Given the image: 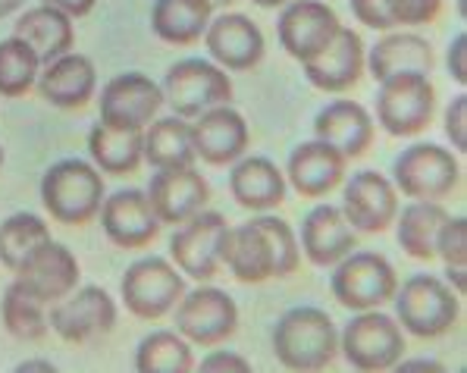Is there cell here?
Listing matches in <instances>:
<instances>
[{"label":"cell","instance_id":"cell-1","mask_svg":"<svg viewBox=\"0 0 467 373\" xmlns=\"http://www.w3.org/2000/svg\"><path fill=\"white\" fill-rule=\"evenodd\" d=\"M298 264V235L285 220L270 213H261L242 226H229L223 242V267H229V274L248 285L292 276Z\"/></svg>","mask_w":467,"mask_h":373},{"label":"cell","instance_id":"cell-2","mask_svg":"<svg viewBox=\"0 0 467 373\" xmlns=\"http://www.w3.org/2000/svg\"><path fill=\"white\" fill-rule=\"evenodd\" d=\"M270 339L276 361L289 370H327L339 357V329L327 311L314 305L285 311Z\"/></svg>","mask_w":467,"mask_h":373},{"label":"cell","instance_id":"cell-3","mask_svg":"<svg viewBox=\"0 0 467 373\" xmlns=\"http://www.w3.org/2000/svg\"><path fill=\"white\" fill-rule=\"evenodd\" d=\"M104 176L95 163L78 161H57L47 167L41 179V204L47 207L50 220L63 226H85L100 213L104 204Z\"/></svg>","mask_w":467,"mask_h":373},{"label":"cell","instance_id":"cell-4","mask_svg":"<svg viewBox=\"0 0 467 373\" xmlns=\"http://www.w3.org/2000/svg\"><path fill=\"white\" fill-rule=\"evenodd\" d=\"M392 301L399 326L418 339H440L458 324L462 314V295H455L445 279L430 274L405 279Z\"/></svg>","mask_w":467,"mask_h":373},{"label":"cell","instance_id":"cell-5","mask_svg":"<svg viewBox=\"0 0 467 373\" xmlns=\"http://www.w3.org/2000/svg\"><path fill=\"white\" fill-rule=\"evenodd\" d=\"M436 88L423 73H395L379 82L377 123L392 139H411L433 123Z\"/></svg>","mask_w":467,"mask_h":373},{"label":"cell","instance_id":"cell-6","mask_svg":"<svg viewBox=\"0 0 467 373\" xmlns=\"http://www.w3.org/2000/svg\"><path fill=\"white\" fill-rule=\"evenodd\" d=\"M161 88L163 104H170L172 113L182 119H198L201 113L233 100V78L226 76V69L198 57L172 63Z\"/></svg>","mask_w":467,"mask_h":373},{"label":"cell","instance_id":"cell-7","mask_svg":"<svg viewBox=\"0 0 467 373\" xmlns=\"http://www.w3.org/2000/svg\"><path fill=\"white\" fill-rule=\"evenodd\" d=\"M462 182L455 154L433 141L405 148L392 163V185L411 201H442Z\"/></svg>","mask_w":467,"mask_h":373},{"label":"cell","instance_id":"cell-8","mask_svg":"<svg viewBox=\"0 0 467 373\" xmlns=\"http://www.w3.org/2000/svg\"><path fill=\"white\" fill-rule=\"evenodd\" d=\"M333 295L348 311H373V307L389 305L399 276L395 267L377 251H351L333 270Z\"/></svg>","mask_w":467,"mask_h":373},{"label":"cell","instance_id":"cell-9","mask_svg":"<svg viewBox=\"0 0 467 373\" xmlns=\"http://www.w3.org/2000/svg\"><path fill=\"white\" fill-rule=\"evenodd\" d=\"M339 351L355 370H392L408 351L405 329L379 307L358 311V317L339 336Z\"/></svg>","mask_w":467,"mask_h":373},{"label":"cell","instance_id":"cell-10","mask_svg":"<svg viewBox=\"0 0 467 373\" xmlns=\"http://www.w3.org/2000/svg\"><path fill=\"white\" fill-rule=\"evenodd\" d=\"M126 311L139 320H161L185 295V276L172 267L167 257H141L123 274L119 283Z\"/></svg>","mask_w":467,"mask_h":373},{"label":"cell","instance_id":"cell-11","mask_svg":"<svg viewBox=\"0 0 467 373\" xmlns=\"http://www.w3.org/2000/svg\"><path fill=\"white\" fill-rule=\"evenodd\" d=\"M100 123L117 132H145L163 107V88L145 73H119L100 88Z\"/></svg>","mask_w":467,"mask_h":373},{"label":"cell","instance_id":"cell-12","mask_svg":"<svg viewBox=\"0 0 467 373\" xmlns=\"http://www.w3.org/2000/svg\"><path fill=\"white\" fill-rule=\"evenodd\" d=\"M229 223L217 211H201L189 223H182L170 239V257L182 276L198 283H211L223 267V242Z\"/></svg>","mask_w":467,"mask_h":373},{"label":"cell","instance_id":"cell-13","mask_svg":"<svg viewBox=\"0 0 467 373\" xmlns=\"http://www.w3.org/2000/svg\"><path fill=\"white\" fill-rule=\"evenodd\" d=\"M176 333L189 342L213 348L220 342L233 339L239 329V307L223 289L201 285L195 292H185L176 307Z\"/></svg>","mask_w":467,"mask_h":373},{"label":"cell","instance_id":"cell-14","mask_svg":"<svg viewBox=\"0 0 467 373\" xmlns=\"http://www.w3.org/2000/svg\"><path fill=\"white\" fill-rule=\"evenodd\" d=\"M47 326H54V333L63 342L85 346V342L113 333V326H117V301L100 285H85V289L69 292L63 301L50 305Z\"/></svg>","mask_w":467,"mask_h":373},{"label":"cell","instance_id":"cell-15","mask_svg":"<svg viewBox=\"0 0 467 373\" xmlns=\"http://www.w3.org/2000/svg\"><path fill=\"white\" fill-rule=\"evenodd\" d=\"M339 28L342 23L336 16V10L323 4V0H292L279 13L276 35L279 45L292 60L307 63L339 35Z\"/></svg>","mask_w":467,"mask_h":373},{"label":"cell","instance_id":"cell-16","mask_svg":"<svg viewBox=\"0 0 467 373\" xmlns=\"http://www.w3.org/2000/svg\"><path fill=\"white\" fill-rule=\"evenodd\" d=\"M145 195L163 226H182L207 207V201H211V185H207V179L201 176L195 170V163H192V167L157 170V173L150 176Z\"/></svg>","mask_w":467,"mask_h":373},{"label":"cell","instance_id":"cell-17","mask_svg":"<svg viewBox=\"0 0 467 373\" xmlns=\"http://www.w3.org/2000/svg\"><path fill=\"white\" fill-rule=\"evenodd\" d=\"M342 213L355 233H386L399 217V192L392 179L377 170L355 173L345 185Z\"/></svg>","mask_w":467,"mask_h":373},{"label":"cell","instance_id":"cell-18","mask_svg":"<svg viewBox=\"0 0 467 373\" xmlns=\"http://www.w3.org/2000/svg\"><path fill=\"white\" fill-rule=\"evenodd\" d=\"M100 226H104L107 239L123 251L148 248L163 229L148 195L139 189H119L110 198H104V204H100Z\"/></svg>","mask_w":467,"mask_h":373},{"label":"cell","instance_id":"cell-19","mask_svg":"<svg viewBox=\"0 0 467 373\" xmlns=\"http://www.w3.org/2000/svg\"><path fill=\"white\" fill-rule=\"evenodd\" d=\"M13 283L23 292H28L35 301L41 305H57L76 292L78 285V261L76 254L67 245L50 239L47 245H41L32 257L16 270V279Z\"/></svg>","mask_w":467,"mask_h":373},{"label":"cell","instance_id":"cell-20","mask_svg":"<svg viewBox=\"0 0 467 373\" xmlns=\"http://www.w3.org/2000/svg\"><path fill=\"white\" fill-rule=\"evenodd\" d=\"M204 41L213 63H220V69H229V73H248L267 54L264 32L242 13H223V16L211 19Z\"/></svg>","mask_w":467,"mask_h":373},{"label":"cell","instance_id":"cell-21","mask_svg":"<svg viewBox=\"0 0 467 373\" xmlns=\"http://www.w3.org/2000/svg\"><path fill=\"white\" fill-rule=\"evenodd\" d=\"M305 67V78L314 88L327 91V95H342V91L355 88L364 76L368 67V57H364V41L351 28H339L333 41L320 50L317 57H311Z\"/></svg>","mask_w":467,"mask_h":373},{"label":"cell","instance_id":"cell-22","mask_svg":"<svg viewBox=\"0 0 467 373\" xmlns=\"http://www.w3.org/2000/svg\"><path fill=\"white\" fill-rule=\"evenodd\" d=\"M248 145H251V132L245 117L239 110H233L229 104L201 113L195 126H192L195 157L211 163V167H226V163L242 161Z\"/></svg>","mask_w":467,"mask_h":373},{"label":"cell","instance_id":"cell-23","mask_svg":"<svg viewBox=\"0 0 467 373\" xmlns=\"http://www.w3.org/2000/svg\"><path fill=\"white\" fill-rule=\"evenodd\" d=\"M298 248L317 267H336L345 254H351L358 248V233L348 226L342 207L317 204L301 223Z\"/></svg>","mask_w":467,"mask_h":373},{"label":"cell","instance_id":"cell-24","mask_svg":"<svg viewBox=\"0 0 467 373\" xmlns=\"http://www.w3.org/2000/svg\"><path fill=\"white\" fill-rule=\"evenodd\" d=\"M345 167L348 161L327 141H301V145L289 154V167H285V179L296 185L301 198H327L333 189H339L345 179Z\"/></svg>","mask_w":467,"mask_h":373},{"label":"cell","instance_id":"cell-25","mask_svg":"<svg viewBox=\"0 0 467 373\" xmlns=\"http://www.w3.org/2000/svg\"><path fill=\"white\" fill-rule=\"evenodd\" d=\"M314 135L333 145L345 161H358L373 145V117L358 100H333L314 117Z\"/></svg>","mask_w":467,"mask_h":373},{"label":"cell","instance_id":"cell-26","mask_svg":"<svg viewBox=\"0 0 467 373\" xmlns=\"http://www.w3.org/2000/svg\"><path fill=\"white\" fill-rule=\"evenodd\" d=\"M98 88V73L91 57L85 54H63L60 60H54L45 67V73L38 76V91L47 104L63 107V110H82Z\"/></svg>","mask_w":467,"mask_h":373},{"label":"cell","instance_id":"cell-27","mask_svg":"<svg viewBox=\"0 0 467 373\" xmlns=\"http://www.w3.org/2000/svg\"><path fill=\"white\" fill-rule=\"evenodd\" d=\"M229 192L239 207L267 213L285 201V176L267 157H242L229 173Z\"/></svg>","mask_w":467,"mask_h":373},{"label":"cell","instance_id":"cell-28","mask_svg":"<svg viewBox=\"0 0 467 373\" xmlns=\"http://www.w3.org/2000/svg\"><path fill=\"white\" fill-rule=\"evenodd\" d=\"M13 35L35 47L41 69L50 67L54 60H60L63 54H69L76 45L73 19H69L63 10L47 6V4L26 10V16H19V23L13 26Z\"/></svg>","mask_w":467,"mask_h":373},{"label":"cell","instance_id":"cell-29","mask_svg":"<svg viewBox=\"0 0 467 373\" xmlns=\"http://www.w3.org/2000/svg\"><path fill=\"white\" fill-rule=\"evenodd\" d=\"M368 67L377 82H383V78H389L395 73L430 76L436 67V57L427 38H420V35H414V32H399V35H386V38H379L377 45H373Z\"/></svg>","mask_w":467,"mask_h":373},{"label":"cell","instance_id":"cell-30","mask_svg":"<svg viewBox=\"0 0 467 373\" xmlns=\"http://www.w3.org/2000/svg\"><path fill=\"white\" fill-rule=\"evenodd\" d=\"M213 19V6L207 0H154L150 28L161 41L176 47L198 45Z\"/></svg>","mask_w":467,"mask_h":373},{"label":"cell","instance_id":"cell-31","mask_svg":"<svg viewBox=\"0 0 467 373\" xmlns=\"http://www.w3.org/2000/svg\"><path fill=\"white\" fill-rule=\"evenodd\" d=\"M88 154L95 167L107 176L135 173L145 161V132H117L98 123L88 132Z\"/></svg>","mask_w":467,"mask_h":373},{"label":"cell","instance_id":"cell-32","mask_svg":"<svg viewBox=\"0 0 467 373\" xmlns=\"http://www.w3.org/2000/svg\"><path fill=\"white\" fill-rule=\"evenodd\" d=\"M399 220V245L414 261H433L436 257V235H440L442 223L449 220V211L440 201H411L401 211Z\"/></svg>","mask_w":467,"mask_h":373},{"label":"cell","instance_id":"cell-33","mask_svg":"<svg viewBox=\"0 0 467 373\" xmlns=\"http://www.w3.org/2000/svg\"><path fill=\"white\" fill-rule=\"evenodd\" d=\"M145 161L154 170L170 167H192L195 163V148H192V126L182 117L154 119L145 129Z\"/></svg>","mask_w":467,"mask_h":373},{"label":"cell","instance_id":"cell-34","mask_svg":"<svg viewBox=\"0 0 467 373\" xmlns=\"http://www.w3.org/2000/svg\"><path fill=\"white\" fill-rule=\"evenodd\" d=\"M50 242V229L38 213H13L0 223V264L10 274H16L19 267L35 254L41 245Z\"/></svg>","mask_w":467,"mask_h":373},{"label":"cell","instance_id":"cell-35","mask_svg":"<svg viewBox=\"0 0 467 373\" xmlns=\"http://www.w3.org/2000/svg\"><path fill=\"white\" fill-rule=\"evenodd\" d=\"M192 368H195V355L189 339L170 329L145 336L135 351V370L141 373H189Z\"/></svg>","mask_w":467,"mask_h":373},{"label":"cell","instance_id":"cell-36","mask_svg":"<svg viewBox=\"0 0 467 373\" xmlns=\"http://www.w3.org/2000/svg\"><path fill=\"white\" fill-rule=\"evenodd\" d=\"M38 76L41 63L28 41L16 35L0 41V98H23Z\"/></svg>","mask_w":467,"mask_h":373},{"label":"cell","instance_id":"cell-37","mask_svg":"<svg viewBox=\"0 0 467 373\" xmlns=\"http://www.w3.org/2000/svg\"><path fill=\"white\" fill-rule=\"evenodd\" d=\"M0 317H4L6 333L19 342H38L47 336L45 305L35 301L28 292L19 289L16 283L6 285L4 301H0Z\"/></svg>","mask_w":467,"mask_h":373},{"label":"cell","instance_id":"cell-38","mask_svg":"<svg viewBox=\"0 0 467 373\" xmlns=\"http://www.w3.org/2000/svg\"><path fill=\"white\" fill-rule=\"evenodd\" d=\"M436 257H442L445 267H464L467 264V220L449 217L436 235Z\"/></svg>","mask_w":467,"mask_h":373},{"label":"cell","instance_id":"cell-39","mask_svg":"<svg viewBox=\"0 0 467 373\" xmlns=\"http://www.w3.org/2000/svg\"><path fill=\"white\" fill-rule=\"evenodd\" d=\"M348 6L358 23L373 28V32H392L395 28L392 0H348Z\"/></svg>","mask_w":467,"mask_h":373},{"label":"cell","instance_id":"cell-40","mask_svg":"<svg viewBox=\"0 0 467 373\" xmlns=\"http://www.w3.org/2000/svg\"><path fill=\"white\" fill-rule=\"evenodd\" d=\"M442 0H392L395 26H427L440 16Z\"/></svg>","mask_w":467,"mask_h":373},{"label":"cell","instance_id":"cell-41","mask_svg":"<svg viewBox=\"0 0 467 373\" xmlns=\"http://www.w3.org/2000/svg\"><path fill=\"white\" fill-rule=\"evenodd\" d=\"M445 135L455 150H467V95L451 98L445 110Z\"/></svg>","mask_w":467,"mask_h":373},{"label":"cell","instance_id":"cell-42","mask_svg":"<svg viewBox=\"0 0 467 373\" xmlns=\"http://www.w3.org/2000/svg\"><path fill=\"white\" fill-rule=\"evenodd\" d=\"M449 76L458 85H467V35L458 32L449 45Z\"/></svg>","mask_w":467,"mask_h":373},{"label":"cell","instance_id":"cell-43","mask_svg":"<svg viewBox=\"0 0 467 373\" xmlns=\"http://www.w3.org/2000/svg\"><path fill=\"white\" fill-rule=\"evenodd\" d=\"M201 370H239V373H248L251 364L242 355H235V351H211V355L201 361Z\"/></svg>","mask_w":467,"mask_h":373},{"label":"cell","instance_id":"cell-44","mask_svg":"<svg viewBox=\"0 0 467 373\" xmlns=\"http://www.w3.org/2000/svg\"><path fill=\"white\" fill-rule=\"evenodd\" d=\"M47 6H57V10H63L69 19H78V16H88L91 10H95L98 0H45Z\"/></svg>","mask_w":467,"mask_h":373},{"label":"cell","instance_id":"cell-45","mask_svg":"<svg viewBox=\"0 0 467 373\" xmlns=\"http://www.w3.org/2000/svg\"><path fill=\"white\" fill-rule=\"evenodd\" d=\"M395 368H401V370H442V364L433 361V357H418V361H405V357H401Z\"/></svg>","mask_w":467,"mask_h":373},{"label":"cell","instance_id":"cell-46","mask_svg":"<svg viewBox=\"0 0 467 373\" xmlns=\"http://www.w3.org/2000/svg\"><path fill=\"white\" fill-rule=\"evenodd\" d=\"M445 283L455 285V295H464V267H445Z\"/></svg>","mask_w":467,"mask_h":373},{"label":"cell","instance_id":"cell-47","mask_svg":"<svg viewBox=\"0 0 467 373\" xmlns=\"http://www.w3.org/2000/svg\"><path fill=\"white\" fill-rule=\"evenodd\" d=\"M16 370H57V364H50V361H23Z\"/></svg>","mask_w":467,"mask_h":373},{"label":"cell","instance_id":"cell-48","mask_svg":"<svg viewBox=\"0 0 467 373\" xmlns=\"http://www.w3.org/2000/svg\"><path fill=\"white\" fill-rule=\"evenodd\" d=\"M251 4L264 6V10H273V6H285V4H292V0H251Z\"/></svg>","mask_w":467,"mask_h":373},{"label":"cell","instance_id":"cell-49","mask_svg":"<svg viewBox=\"0 0 467 373\" xmlns=\"http://www.w3.org/2000/svg\"><path fill=\"white\" fill-rule=\"evenodd\" d=\"M19 4H23V0H0V16H6V13H13Z\"/></svg>","mask_w":467,"mask_h":373},{"label":"cell","instance_id":"cell-50","mask_svg":"<svg viewBox=\"0 0 467 373\" xmlns=\"http://www.w3.org/2000/svg\"><path fill=\"white\" fill-rule=\"evenodd\" d=\"M207 4H211V6H213V10H217V6H233V4H235V0H207Z\"/></svg>","mask_w":467,"mask_h":373},{"label":"cell","instance_id":"cell-51","mask_svg":"<svg viewBox=\"0 0 467 373\" xmlns=\"http://www.w3.org/2000/svg\"><path fill=\"white\" fill-rule=\"evenodd\" d=\"M464 10H467V0H458V13H462V19H464Z\"/></svg>","mask_w":467,"mask_h":373},{"label":"cell","instance_id":"cell-52","mask_svg":"<svg viewBox=\"0 0 467 373\" xmlns=\"http://www.w3.org/2000/svg\"><path fill=\"white\" fill-rule=\"evenodd\" d=\"M0 167H4V148H0Z\"/></svg>","mask_w":467,"mask_h":373}]
</instances>
